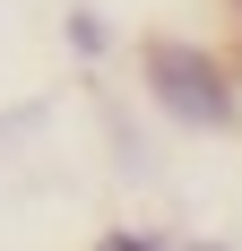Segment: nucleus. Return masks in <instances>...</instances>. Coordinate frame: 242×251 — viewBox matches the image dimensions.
<instances>
[{
    "mask_svg": "<svg viewBox=\"0 0 242 251\" xmlns=\"http://www.w3.org/2000/svg\"><path fill=\"white\" fill-rule=\"evenodd\" d=\"M139 78H147V104L165 113L173 130H242V78L234 61L199 44H147L139 52Z\"/></svg>",
    "mask_w": 242,
    "mask_h": 251,
    "instance_id": "1",
    "label": "nucleus"
},
{
    "mask_svg": "<svg viewBox=\"0 0 242 251\" xmlns=\"http://www.w3.org/2000/svg\"><path fill=\"white\" fill-rule=\"evenodd\" d=\"M96 251H165V243H156V234H104Z\"/></svg>",
    "mask_w": 242,
    "mask_h": 251,
    "instance_id": "2",
    "label": "nucleus"
},
{
    "mask_svg": "<svg viewBox=\"0 0 242 251\" xmlns=\"http://www.w3.org/2000/svg\"><path fill=\"white\" fill-rule=\"evenodd\" d=\"M225 9H234V26H242V0H225Z\"/></svg>",
    "mask_w": 242,
    "mask_h": 251,
    "instance_id": "3",
    "label": "nucleus"
}]
</instances>
